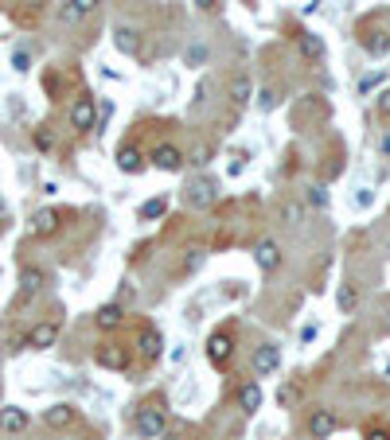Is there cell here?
Segmentation results:
<instances>
[{"label": "cell", "mask_w": 390, "mask_h": 440, "mask_svg": "<svg viewBox=\"0 0 390 440\" xmlns=\"http://www.w3.org/2000/svg\"><path fill=\"white\" fill-rule=\"evenodd\" d=\"M98 125V102L90 94H82V98H74V105H71V129H78V132H90Z\"/></svg>", "instance_id": "6da1fadb"}, {"label": "cell", "mask_w": 390, "mask_h": 440, "mask_svg": "<svg viewBox=\"0 0 390 440\" xmlns=\"http://www.w3.org/2000/svg\"><path fill=\"white\" fill-rule=\"evenodd\" d=\"M230 351H235V335H230V331H215L211 339H207V362H211V367H227L230 362Z\"/></svg>", "instance_id": "7a4b0ae2"}, {"label": "cell", "mask_w": 390, "mask_h": 440, "mask_svg": "<svg viewBox=\"0 0 390 440\" xmlns=\"http://www.w3.org/2000/svg\"><path fill=\"white\" fill-rule=\"evenodd\" d=\"M55 339H59V323L43 320L24 335V347H28V351H47V347H55Z\"/></svg>", "instance_id": "3957f363"}, {"label": "cell", "mask_w": 390, "mask_h": 440, "mask_svg": "<svg viewBox=\"0 0 390 440\" xmlns=\"http://www.w3.org/2000/svg\"><path fill=\"white\" fill-rule=\"evenodd\" d=\"M59 226H63V211H55V206L36 211V219H31V238H51V234H59Z\"/></svg>", "instance_id": "277c9868"}, {"label": "cell", "mask_w": 390, "mask_h": 440, "mask_svg": "<svg viewBox=\"0 0 390 440\" xmlns=\"http://www.w3.org/2000/svg\"><path fill=\"white\" fill-rule=\"evenodd\" d=\"M277 367H281V347L277 343H265V347L254 351V374L258 378H270Z\"/></svg>", "instance_id": "5b68a950"}, {"label": "cell", "mask_w": 390, "mask_h": 440, "mask_svg": "<svg viewBox=\"0 0 390 440\" xmlns=\"http://www.w3.org/2000/svg\"><path fill=\"white\" fill-rule=\"evenodd\" d=\"M94 359H98V367H102V370H125L129 367V351H125V347H113V343H102L94 351Z\"/></svg>", "instance_id": "8992f818"}, {"label": "cell", "mask_w": 390, "mask_h": 440, "mask_svg": "<svg viewBox=\"0 0 390 440\" xmlns=\"http://www.w3.org/2000/svg\"><path fill=\"white\" fill-rule=\"evenodd\" d=\"M164 429H168V421H164V413H160V409H145V413L137 417V433L145 436V440L164 436Z\"/></svg>", "instance_id": "52a82bcc"}, {"label": "cell", "mask_w": 390, "mask_h": 440, "mask_svg": "<svg viewBox=\"0 0 390 440\" xmlns=\"http://www.w3.org/2000/svg\"><path fill=\"white\" fill-rule=\"evenodd\" d=\"M184 199H188V206L203 211V206H211V199H215V184H211V179H192Z\"/></svg>", "instance_id": "ba28073f"}, {"label": "cell", "mask_w": 390, "mask_h": 440, "mask_svg": "<svg viewBox=\"0 0 390 440\" xmlns=\"http://www.w3.org/2000/svg\"><path fill=\"white\" fill-rule=\"evenodd\" d=\"M28 425H31L28 409H20V405H4V409H0V429H4V433H24Z\"/></svg>", "instance_id": "9c48e42d"}, {"label": "cell", "mask_w": 390, "mask_h": 440, "mask_svg": "<svg viewBox=\"0 0 390 440\" xmlns=\"http://www.w3.org/2000/svg\"><path fill=\"white\" fill-rule=\"evenodd\" d=\"M235 402H238V409H242V413H258L262 409V386H258V382H242L238 394H235Z\"/></svg>", "instance_id": "30bf717a"}, {"label": "cell", "mask_w": 390, "mask_h": 440, "mask_svg": "<svg viewBox=\"0 0 390 440\" xmlns=\"http://www.w3.org/2000/svg\"><path fill=\"white\" fill-rule=\"evenodd\" d=\"M153 164H156L160 172H180V168H184V152H180L176 145H160V148L153 152Z\"/></svg>", "instance_id": "8fae6325"}, {"label": "cell", "mask_w": 390, "mask_h": 440, "mask_svg": "<svg viewBox=\"0 0 390 440\" xmlns=\"http://www.w3.org/2000/svg\"><path fill=\"white\" fill-rule=\"evenodd\" d=\"M332 433H336V417H332L328 409H312V417H309V436H312V440H328Z\"/></svg>", "instance_id": "7c38bea8"}, {"label": "cell", "mask_w": 390, "mask_h": 440, "mask_svg": "<svg viewBox=\"0 0 390 440\" xmlns=\"http://www.w3.org/2000/svg\"><path fill=\"white\" fill-rule=\"evenodd\" d=\"M254 261H258V269L273 273V269L281 265V250H277V242H258V246H254Z\"/></svg>", "instance_id": "4fadbf2b"}, {"label": "cell", "mask_w": 390, "mask_h": 440, "mask_svg": "<svg viewBox=\"0 0 390 440\" xmlns=\"http://www.w3.org/2000/svg\"><path fill=\"white\" fill-rule=\"evenodd\" d=\"M43 285H47V273H43V269H36V265H24V269H20V288H24V296H36Z\"/></svg>", "instance_id": "5bb4252c"}, {"label": "cell", "mask_w": 390, "mask_h": 440, "mask_svg": "<svg viewBox=\"0 0 390 440\" xmlns=\"http://www.w3.org/2000/svg\"><path fill=\"white\" fill-rule=\"evenodd\" d=\"M121 320H125V312H121V304H102V308L94 312V323L102 331H113V328H121Z\"/></svg>", "instance_id": "9a60e30c"}, {"label": "cell", "mask_w": 390, "mask_h": 440, "mask_svg": "<svg viewBox=\"0 0 390 440\" xmlns=\"http://www.w3.org/2000/svg\"><path fill=\"white\" fill-rule=\"evenodd\" d=\"M74 421V405H51V409H43V425L47 429H66Z\"/></svg>", "instance_id": "2e32d148"}, {"label": "cell", "mask_w": 390, "mask_h": 440, "mask_svg": "<svg viewBox=\"0 0 390 440\" xmlns=\"http://www.w3.org/2000/svg\"><path fill=\"white\" fill-rule=\"evenodd\" d=\"M118 168L125 172V176H133V172L145 168V156H140V148H137V145H125V148L118 152Z\"/></svg>", "instance_id": "e0dca14e"}, {"label": "cell", "mask_w": 390, "mask_h": 440, "mask_svg": "<svg viewBox=\"0 0 390 440\" xmlns=\"http://www.w3.org/2000/svg\"><path fill=\"white\" fill-rule=\"evenodd\" d=\"M297 43H301V55L309 63H320L324 59V39L320 36H312V31H301V39H297Z\"/></svg>", "instance_id": "ac0fdd59"}, {"label": "cell", "mask_w": 390, "mask_h": 440, "mask_svg": "<svg viewBox=\"0 0 390 440\" xmlns=\"http://www.w3.org/2000/svg\"><path fill=\"white\" fill-rule=\"evenodd\" d=\"M94 8H98V0H66L59 16H63L66 23H71V20H82V16H90Z\"/></svg>", "instance_id": "d6986e66"}, {"label": "cell", "mask_w": 390, "mask_h": 440, "mask_svg": "<svg viewBox=\"0 0 390 440\" xmlns=\"http://www.w3.org/2000/svg\"><path fill=\"white\" fill-rule=\"evenodd\" d=\"M336 304H339V312H344V315H351L355 308H359V288H355V285H339Z\"/></svg>", "instance_id": "ffe728a7"}, {"label": "cell", "mask_w": 390, "mask_h": 440, "mask_svg": "<svg viewBox=\"0 0 390 440\" xmlns=\"http://www.w3.org/2000/svg\"><path fill=\"white\" fill-rule=\"evenodd\" d=\"M113 43H118V51H125V55H137L140 51L137 31H133V28H118V31H113Z\"/></svg>", "instance_id": "44dd1931"}, {"label": "cell", "mask_w": 390, "mask_h": 440, "mask_svg": "<svg viewBox=\"0 0 390 440\" xmlns=\"http://www.w3.org/2000/svg\"><path fill=\"white\" fill-rule=\"evenodd\" d=\"M363 39V47H367L371 55H386L390 51V39L383 36V31H367V36H359Z\"/></svg>", "instance_id": "7402d4cb"}, {"label": "cell", "mask_w": 390, "mask_h": 440, "mask_svg": "<svg viewBox=\"0 0 390 440\" xmlns=\"http://www.w3.org/2000/svg\"><path fill=\"white\" fill-rule=\"evenodd\" d=\"M156 355H160V335H156V331H148V335L140 339V359H145V362H153Z\"/></svg>", "instance_id": "603a6c76"}, {"label": "cell", "mask_w": 390, "mask_h": 440, "mask_svg": "<svg viewBox=\"0 0 390 440\" xmlns=\"http://www.w3.org/2000/svg\"><path fill=\"white\" fill-rule=\"evenodd\" d=\"M230 102H235V105H246V102H250V78H246V74L235 82V86H230Z\"/></svg>", "instance_id": "cb8c5ba5"}, {"label": "cell", "mask_w": 390, "mask_h": 440, "mask_svg": "<svg viewBox=\"0 0 390 440\" xmlns=\"http://www.w3.org/2000/svg\"><path fill=\"white\" fill-rule=\"evenodd\" d=\"M164 211H168V203H164V199H148V203L140 206V219H160Z\"/></svg>", "instance_id": "d4e9b609"}, {"label": "cell", "mask_w": 390, "mask_h": 440, "mask_svg": "<svg viewBox=\"0 0 390 440\" xmlns=\"http://www.w3.org/2000/svg\"><path fill=\"white\" fill-rule=\"evenodd\" d=\"M273 105H277V94H273V90H262V94H258V110L270 113Z\"/></svg>", "instance_id": "484cf974"}, {"label": "cell", "mask_w": 390, "mask_h": 440, "mask_svg": "<svg viewBox=\"0 0 390 440\" xmlns=\"http://www.w3.org/2000/svg\"><path fill=\"white\" fill-rule=\"evenodd\" d=\"M203 59H207V47H203V43H195L192 51H188V66H199Z\"/></svg>", "instance_id": "4316f807"}, {"label": "cell", "mask_w": 390, "mask_h": 440, "mask_svg": "<svg viewBox=\"0 0 390 440\" xmlns=\"http://www.w3.org/2000/svg\"><path fill=\"white\" fill-rule=\"evenodd\" d=\"M51 145H55V140H51V132H47V129H39V132H36V148H43V152H47Z\"/></svg>", "instance_id": "83f0119b"}, {"label": "cell", "mask_w": 390, "mask_h": 440, "mask_svg": "<svg viewBox=\"0 0 390 440\" xmlns=\"http://www.w3.org/2000/svg\"><path fill=\"white\" fill-rule=\"evenodd\" d=\"M281 219H285V222H297V219H301V206H297V203H289L285 211H281Z\"/></svg>", "instance_id": "f1b7e54d"}, {"label": "cell", "mask_w": 390, "mask_h": 440, "mask_svg": "<svg viewBox=\"0 0 390 440\" xmlns=\"http://www.w3.org/2000/svg\"><path fill=\"white\" fill-rule=\"evenodd\" d=\"M293 397H297V386H285V389L277 394V402H281V405H293Z\"/></svg>", "instance_id": "f546056e"}, {"label": "cell", "mask_w": 390, "mask_h": 440, "mask_svg": "<svg viewBox=\"0 0 390 440\" xmlns=\"http://www.w3.org/2000/svg\"><path fill=\"white\" fill-rule=\"evenodd\" d=\"M379 86V74H367V78L359 82V94H367V90H375Z\"/></svg>", "instance_id": "4dcf8cb0"}, {"label": "cell", "mask_w": 390, "mask_h": 440, "mask_svg": "<svg viewBox=\"0 0 390 440\" xmlns=\"http://www.w3.org/2000/svg\"><path fill=\"white\" fill-rule=\"evenodd\" d=\"M379 117H390V90L379 98Z\"/></svg>", "instance_id": "1f68e13d"}, {"label": "cell", "mask_w": 390, "mask_h": 440, "mask_svg": "<svg viewBox=\"0 0 390 440\" xmlns=\"http://www.w3.org/2000/svg\"><path fill=\"white\" fill-rule=\"evenodd\" d=\"M195 397V382H184V389H180V402H192Z\"/></svg>", "instance_id": "d6a6232c"}, {"label": "cell", "mask_w": 390, "mask_h": 440, "mask_svg": "<svg viewBox=\"0 0 390 440\" xmlns=\"http://www.w3.org/2000/svg\"><path fill=\"white\" fill-rule=\"evenodd\" d=\"M371 199H375V195H371V191H367V187H363V191H355V206H367V203H371Z\"/></svg>", "instance_id": "836d02e7"}, {"label": "cell", "mask_w": 390, "mask_h": 440, "mask_svg": "<svg viewBox=\"0 0 390 440\" xmlns=\"http://www.w3.org/2000/svg\"><path fill=\"white\" fill-rule=\"evenodd\" d=\"M28 55H24V51H16V59H12V66H16V70H28Z\"/></svg>", "instance_id": "e575fe53"}, {"label": "cell", "mask_w": 390, "mask_h": 440, "mask_svg": "<svg viewBox=\"0 0 390 440\" xmlns=\"http://www.w3.org/2000/svg\"><path fill=\"white\" fill-rule=\"evenodd\" d=\"M195 265H199V250H192V257H188V261H184V269H188V273H192V269H195Z\"/></svg>", "instance_id": "d590c367"}, {"label": "cell", "mask_w": 390, "mask_h": 440, "mask_svg": "<svg viewBox=\"0 0 390 440\" xmlns=\"http://www.w3.org/2000/svg\"><path fill=\"white\" fill-rule=\"evenodd\" d=\"M0 226H8V203L0 199Z\"/></svg>", "instance_id": "8d00e7d4"}, {"label": "cell", "mask_w": 390, "mask_h": 440, "mask_svg": "<svg viewBox=\"0 0 390 440\" xmlns=\"http://www.w3.org/2000/svg\"><path fill=\"white\" fill-rule=\"evenodd\" d=\"M367 440H390V433H383V429H375V433H367Z\"/></svg>", "instance_id": "74e56055"}, {"label": "cell", "mask_w": 390, "mask_h": 440, "mask_svg": "<svg viewBox=\"0 0 390 440\" xmlns=\"http://www.w3.org/2000/svg\"><path fill=\"white\" fill-rule=\"evenodd\" d=\"M195 4H199V8H211V4H215V0H195Z\"/></svg>", "instance_id": "f35d334b"}, {"label": "cell", "mask_w": 390, "mask_h": 440, "mask_svg": "<svg viewBox=\"0 0 390 440\" xmlns=\"http://www.w3.org/2000/svg\"><path fill=\"white\" fill-rule=\"evenodd\" d=\"M383 152L390 156V137H383Z\"/></svg>", "instance_id": "ab89813d"}, {"label": "cell", "mask_w": 390, "mask_h": 440, "mask_svg": "<svg viewBox=\"0 0 390 440\" xmlns=\"http://www.w3.org/2000/svg\"><path fill=\"white\" fill-rule=\"evenodd\" d=\"M386 250H390V242H386Z\"/></svg>", "instance_id": "60d3db41"}]
</instances>
